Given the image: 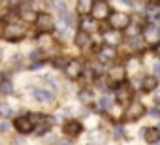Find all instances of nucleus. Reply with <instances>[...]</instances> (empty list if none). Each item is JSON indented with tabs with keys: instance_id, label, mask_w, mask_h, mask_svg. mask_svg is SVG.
<instances>
[{
	"instance_id": "1",
	"label": "nucleus",
	"mask_w": 160,
	"mask_h": 145,
	"mask_svg": "<svg viewBox=\"0 0 160 145\" xmlns=\"http://www.w3.org/2000/svg\"><path fill=\"white\" fill-rule=\"evenodd\" d=\"M106 81H108V87L109 91H115L119 85H122L124 81H128V68L121 62L113 64L108 72H106Z\"/></svg>"
},
{
	"instance_id": "2",
	"label": "nucleus",
	"mask_w": 160,
	"mask_h": 145,
	"mask_svg": "<svg viewBox=\"0 0 160 145\" xmlns=\"http://www.w3.org/2000/svg\"><path fill=\"white\" fill-rule=\"evenodd\" d=\"M145 115H149V109L143 102H130L126 108H124V113H122V122H138L141 121Z\"/></svg>"
},
{
	"instance_id": "3",
	"label": "nucleus",
	"mask_w": 160,
	"mask_h": 145,
	"mask_svg": "<svg viewBox=\"0 0 160 145\" xmlns=\"http://www.w3.org/2000/svg\"><path fill=\"white\" fill-rule=\"evenodd\" d=\"M113 96H115V102L122 108H126L130 102H134V96H136V89L132 83L124 81L122 85H119L115 91H113Z\"/></svg>"
},
{
	"instance_id": "4",
	"label": "nucleus",
	"mask_w": 160,
	"mask_h": 145,
	"mask_svg": "<svg viewBox=\"0 0 160 145\" xmlns=\"http://www.w3.org/2000/svg\"><path fill=\"white\" fill-rule=\"evenodd\" d=\"M141 36H143V40L147 42V45L152 49L156 43H160V25L154 23V21H147V23L143 25Z\"/></svg>"
},
{
	"instance_id": "5",
	"label": "nucleus",
	"mask_w": 160,
	"mask_h": 145,
	"mask_svg": "<svg viewBox=\"0 0 160 145\" xmlns=\"http://www.w3.org/2000/svg\"><path fill=\"white\" fill-rule=\"evenodd\" d=\"M130 23H132V15L124 12H111V15L108 17V27L115 30H124Z\"/></svg>"
},
{
	"instance_id": "6",
	"label": "nucleus",
	"mask_w": 160,
	"mask_h": 145,
	"mask_svg": "<svg viewBox=\"0 0 160 145\" xmlns=\"http://www.w3.org/2000/svg\"><path fill=\"white\" fill-rule=\"evenodd\" d=\"M160 87V78L152 72L149 74H143L141 76V81H139V92L141 94H152V91H156Z\"/></svg>"
},
{
	"instance_id": "7",
	"label": "nucleus",
	"mask_w": 160,
	"mask_h": 145,
	"mask_svg": "<svg viewBox=\"0 0 160 145\" xmlns=\"http://www.w3.org/2000/svg\"><path fill=\"white\" fill-rule=\"evenodd\" d=\"M83 72H85V66H83V62L79 60V58H72V60H68L66 66H64V74H66V78L72 79V81L79 79V78L83 76Z\"/></svg>"
},
{
	"instance_id": "8",
	"label": "nucleus",
	"mask_w": 160,
	"mask_h": 145,
	"mask_svg": "<svg viewBox=\"0 0 160 145\" xmlns=\"http://www.w3.org/2000/svg\"><path fill=\"white\" fill-rule=\"evenodd\" d=\"M91 15L98 21H108V17L111 15V6L108 0H94V6H92V12Z\"/></svg>"
},
{
	"instance_id": "9",
	"label": "nucleus",
	"mask_w": 160,
	"mask_h": 145,
	"mask_svg": "<svg viewBox=\"0 0 160 145\" xmlns=\"http://www.w3.org/2000/svg\"><path fill=\"white\" fill-rule=\"evenodd\" d=\"M25 36H27V30H25L21 25L12 23V25H8V27L4 28V38H6L8 42H21Z\"/></svg>"
},
{
	"instance_id": "10",
	"label": "nucleus",
	"mask_w": 160,
	"mask_h": 145,
	"mask_svg": "<svg viewBox=\"0 0 160 145\" xmlns=\"http://www.w3.org/2000/svg\"><path fill=\"white\" fill-rule=\"evenodd\" d=\"M102 40H104V43H108V45H113V47H121V45H122V42H124L126 38H124L122 30H115V28H109V30H106V32L102 34Z\"/></svg>"
},
{
	"instance_id": "11",
	"label": "nucleus",
	"mask_w": 160,
	"mask_h": 145,
	"mask_svg": "<svg viewBox=\"0 0 160 145\" xmlns=\"http://www.w3.org/2000/svg\"><path fill=\"white\" fill-rule=\"evenodd\" d=\"M119 47H113V45H108V43H104V45H100V49L96 51V55H98V58L102 60V62H115L117 60V57H119V51H117Z\"/></svg>"
},
{
	"instance_id": "12",
	"label": "nucleus",
	"mask_w": 160,
	"mask_h": 145,
	"mask_svg": "<svg viewBox=\"0 0 160 145\" xmlns=\"http://www.w3.org/2000/svg\"><path fill=\"white\" fill-rule=\"evenodd\" d=\"M139 136L143 138L145 143L156 145V143H160V126H145L139 130Z\"/></svg>"
},
{
	"instance_id": "13",
	"label": "nucleus",
	"mask_w": 160,
	"mask_h": 145,
	"mask_svg": "<svg viewBox=\"0 0 160 145\" xmlns=\"http://www.w3.org/2000/svg\"><path fill=\"white\" fill-rule=\"evenodd\" d=\"M36 27H38L40 32H49V34H51V32L57 28V23H55V19H53L49 13H38Z\"/></svg>"
},
{
	"instance_id": "14",
	"label": "nucleus",
	"mask_w": 160,
	"mask_h": 145,
	"mask_svg": "<svg viewBox=\"0 0 160 145\" xmlns=\"http://www.w3.org/2000/svg\"><path fill=\"white\" fill-rule=\"evenodd\" d=\"M62 132H64V136H68V138H77L79 134L83 132V122L77 121V119H70V121H66V122L62 124Z\"/></svg>"
},
{
	"instance_id": "15",
	"label": "nucleus",
	"mask_w": 160,
	"mask_h": 145,
	"mask_svg": "<svg viewBox=\"0 0 160 145\" xmlns=\"http://www.w3.org/2000/svg\"><path fill=\"white\" fill-rule=\"evenodd\" d=\"M73 43H75L79 49H87V47L92 45V34L87 32V30H83V28L77 30L75 36H73Z\"/></svg>"
},
{
	"instance_id": "16",
	"label": "nucleus",
	"mask_w": 160,
	"mask_h": 145,
	"mask_svg": "<svg viewBox=\"0 0 160 145\" xmlns=\"http://www.w3.org/2000/svg\"><path fill=\"white\" fill-rule=\"evenodd\" d=\"M13 126H15V130L19 132V134H30L32 130H34V122H32V119L27 115V117H17L15 121H13Z\"/></svg>"
},
{
	"instance_id": "17",
	"label": "nucleus",
	"mask_w": 160,
	"mask_h": 145,
	"mask_svg": "<svg viewBox=\"0 0 160 145\" xmlns=\"http://www.w3.org/2000/svg\"><path fill=\"white\" fill-rule=\"evenodd\" d=\"M143 12H145L149 21H154V23L160 21V2H156V0H149V2L145 4Z\"/></svg>"
},
{
	"instance_id": "18",
	"label": "nucleus",
	"mask_w": 160,
	"mask_h": 145,
	"mask_svg": "<svg viewBox=\"0 0 160 145\" xmlns=\"http://www.w3.org/2000/svg\"><path fill=\"white\" fill-rule=\"evenodd\" d=\"M100 23H102V21L94 19L92 15H85V17L81 19V28L87 30V32H91V34H96V32L100 30Z\"/></svg>"
},
{
	"instance_id": "19",
	"label": "nucleus",
	"mask_w": 160,
	"mask_h": 145,
	"mask_svg": "<svg viewBox=\"0 0 160 145\" xmlns=\"http://www.w3.org/2000/svg\"><path fill=\"white\" fill-rule=\"evenodd\" d=\"M92 6H94V0H77V4H75V12H77V15H79V17H85V15H91Z\"/></svg>"
},
{
	"instance_id": "20",
	"label": "nucleus",
	"mask_w": 160,
	"mask_h": 145,
	"mask_svg": "<svg viewBox=\"0 0 160 145\" xmlns=\"http://www.w3.org/2000/svg\"><path fill=\"white\" fill-rule=\"evenodd\" d=\"M32 96H34L38 102H42V104H51V102H55V94H53L51 91H45V89H34V91H32Z\"/></svg>"
},
{
	"instance_id": "21",
	"label": "nucleus",
	"mask_w": 160,
	"mask_h": 145,
	"mask_svg": "<svg viewBox=\"0 0 160 145\" xmlns=\"http://www.w3.org/2000/svg\"><path fill=\"white\" fill-rule=\"evenodd\" d=\"M115 104H117V102H115V96H111V94H102V96H100V100H98V108H100V111H102V113L111 111Z\"/></svg>"
},
{
	"instance_id": "22",
	"label": "nucleus",
	"mask_w": 160,
	"mask_h": 145,
	"mask_svg": "<svg viewBox=\"0 0 160 145\" xmlns=\"http://www.w3.org/2000/svg\"><path fill=\"white\" fill-rule=\"evenodd\" d=\"M77 100L81 102L83 106H91V104H94V92L91 91V89H83V91H79V94H77Z\"/></svg>"
},
{
	"instance_id": "23",
	"label": "nucleus",
	"mask_w": 160,
	"mask_h": 145,
	"mask_svg": "<svg viewBox=\"0 0 160 145\" xmlns=\"http://www.w3.org/2000/svg\"><path fill=\"white\" fill-rule=\"evenodd\" d=\"M126 139V130L122 126V122H115L113 124V141H124Z\"/></svg>"
},
{
	"instance_id": "24",
	"label": "nucleus",
	"mask_w": 160,
	"mask_h": 145,
	"mask_svg": "<svg viewBox=\"0 0 160 145\" xmlns=\"http://www.w3.org/2000/svg\"><path fill=\"white\" fill-rule=\"evenodd\" d=\"M0 92H2V94H12V92H13V85H12V81L6 78V74H4L2 81H0Z\"/></svg>"
},
{
	"instance_id": "25",
	"label": "nucleus",
	"mask_w": 160,
	"mask_h": 145,
	"mask_svg": "<svg viewBox=\"0 0 160 145\" xmlns=\"http://www.w3.org/2000/svg\"><path fill=\"white\" fill-rule=\"evenodd\" d=\"M21 19H23V21H27V23H36L38 13H36V12H32V10H25V12L21 13Z\"/></svg>"
},
{
	"instance_id": "26",
	"label": "nucleus",
	"mask_w": 160,
	"mask_h": 145,
	"mask_svg": "<svg viewBox=\"0 0 160 145\" xmlns=\"http://www.w3.org/2000/svg\"><path fill=\"white\" fill-rule=\"evenodd\" d=\"M106 139L102 138V132L100 130H94V132H91L89 134V143H104Z\"/></svg>"
},
{
	"instance_id": "27",
	"label": "nucleus",
	"mask_w": 160,
	"mask_h": 145,
	"mask_svg": "<svg viewBox=\"0 0 160 145\" xmlns=\"http://www.w3.org/2000/svg\"><path fill=\"white\" fill-rule=\"evenodd\" d=\"M12 113H13V109H12V108H10L8 104H0V115H2L4 119H8V117H10Z\"/></svg>"
},
{
	"instance_id": "28",
	"label": "nucleus",
	"mask_w": 160,
	"mask_h": 145,
	"mask_svg": "<svg viewBox=\"0 0 160 145\" xmlns=\"http://www.w3.org/2000/svg\"><path fill=\"white\" fill-rule=\"evenodd\" d=\"M151 72H152V74H156V76L160 78V57H156V60L152 62V66H151Z\"/></svg>"
},
{
	"instance_id": "29",
	"label": "nucleus",
	"mask_w": 160,
	"mask_h": 145,
	"mask_svg": "<svg viewBox=\"0 0 160 145\" xmlns=\"http://www.w3.org/2000/svg\"><path fill=\"white\" fill-rule=\"evenodd\" d=\"M28 117L32 119V122H34V124H40V122H42V119H45V117H43L42 113H30Z\"/></svg>"
},
{
	"instance_id": "30",
	"label": "nucleus",
	"mask_w": 160,
	"mask_h": 145,
	"mask_svg": "<svg viewBox=\"0 0 160 145\" xmlns=\"http://www.w3.org/2000/svg\"><path fill=\"white\" fill-rule=\"evenodd\" d=\"M151 98H152V104H158V106H160V87H158L156 91H152Z\"/></svg>"
},
{
	"instance_id": "31",
	"label": "nucleus",
	"mask_w": 160,
	"mask_h": 145,
	"mask_svg": "<svg viewBox=\"0 0 160 145\" xmlns=\"http://www.w3.org/2000/svg\"><path fill=\"white\" fill-rule=\"evenodd\" d=\"M8 6H10V10H15L21 6V0H8Z\"/></svg>"
},
{
	"instance_id": "32",
	"label": "nucleus",
	"mask_w": 160,
	"mask_h": 145,
	"mask_svg": "<svg viewBox=\"0 0 160 145\" xmlns=\"http://www.w3.org/2000/svg\"><path fill=\"white\" fill-rule=\"evenodd\" d=\"M66 62H68V60H64V58H55V60H53V64H55V66H58V68H62V70H64Z\"/></svg>"
},
{
	"instance_id": "33",
	"label": "nucleus",
	"mask_w": 160,
	"mask_h": 145,
	"mask_svg": "<svg viewBox=\"0 0 160 145\" xmlns=\"http://www.w3.org/2000/svg\"><path fill=\"white\" fill-rule=\"evenodd\" d=\"M30 58H34V60H38V58H42V53H38V51H34V53L30 55Z\"/></svg>"
},
{
	"instance_id": "34",
	"label": "nucleus",
	"mask_w": 160,
	"mask_h": 145,
	"mask_svg": "<svg viewBox=\"0 0 160 145\" xmlns=\"http://www.w3.org/2000/svg\"><path fill=\"white\" fill-rule=\"evenodd\" d=\"M8 128H10V124H8V122H2V124H0V132H6Z\"/></svg>"
},
{
	"instance_id": "35",
	"label": "nucleus",
	"mask_w": 160,
	"mask_h": 145,
	"mask_svg": "<svg viewBox=\"0 0 160 145\" xmlns=\"http://www.w3.org/2000/svg\"><path fill=\"white\" fill-rule=\"evenodd\" d=\"M2 58H4V51L0 49V62H2Z\"/></svg>"
},
{
	"instance_id": "36",
	"label": "nucleus",
	"mask_w": 160,
	"mask_h": 145,
	"mask_svg": "<svg viewBox=\"0 0 160 145\" xmlns=\"http://www.w3.org/2000/svg\"><path fill=\"white\" fill-rule=\"evenodd\" d=\"M156 2H160V0H156Z\"/></svg>"
}]
</instances>
